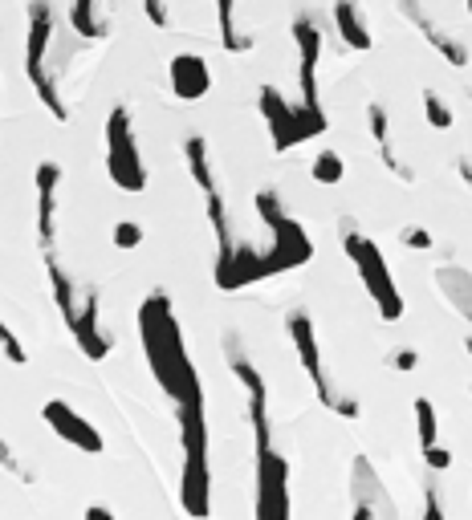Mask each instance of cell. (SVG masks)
<instances>
[{"mask_svg": "<svg viewBox=\"0 0 472 520\" xmlns=\"http://www.w3.org/2000/svg\"><path fill=\"white\" fill-rule=\"evenodd\" d=\"M82 520H114V512H110V508H106V504H90V508H86V516H82Z\"/></svg>", "mask_w": 472, "mask_h": 520, "instance_id": "e575fe53", "label": "cell"}, {"mask_svg": "<svg viewBox=\"0 0 472 520\" xmlns=\"http://www.w3.org/2000/svg\"><path fill=\"white\" fill-rule=\"evenodd\" d=\"M253 451H257V520H293L289 460L273 443Z\"/></svg>", "mask_w": 472, "mask_h": 520, "instance_id": "9c48e42d", "label": "cell"}, {"mask_svg": "<svg viewBox=\"0 0 472 520\" xmlns=\"http://www.w3.org/2000/svg\"><path fill=\"white\" fill-rule=\"evenodd\" d=\"M387 366H391V370H403V374H411V370L420 366V354H416V350H395V354L387 358Z\"/></svg>", "mask_w": 472, "mask_h": 520, "instance_id": "f546056e", "label": "cell"}, {"mask_svg": "<svg viewBox=\"0 0 472 520\" xmlns=\"http://www.w3.org/2000/svg\"><path fill=\"white\" fill-rule=\"evenodd\" d=\"M0 468H5L9 476H17L21 484H33V472H29V468H25L21 460H17V451H13V447H9L5 439H0Z\"/></svg>", "mask_w": 472, "mask_h": 520, "instance_id": "4316f807", "label": "cell"}, {"mask_svg": "<svg viewBox=\"0 0 472 520\" xmlns=\"http://www.w3.org/2000/svg\"><path fill=\"white\" fill-rule=\"evenodd\" d=\"M70 334L78 342V350L90 358V362H102L110 354V338L102 330V293L98 289H86L82 301H78V317L70 325Z\"/></svg>", "mask_w": 472, "mask_h": 520, "instance_id": "5bb4252c", "label": "cell"}, {"mask_svg": "<svg viewBox=\"0 0 472 520\" xmlns=\"http://www.w3.org/2000/svg\"><path fill=\"white\" fill-rule=\"evenodd\" d=\"M139 342H143V358L151 366V378L159 382V390L175 403H204V382L200 370L188 354L180 317L171 309V297L163 289H151L139 305Z\"/></svg>", "mask_w": 472, "mask_h": 520, "instance_id": "6da1fadb", "label": "cell"}, {"mask_svg": "<svg viewBox=\"0 0 472 520\" xmlns=\"http://www.w3.org/2000/svg\"><path fill=\"white\" fill-rule=\"evenodd\" d=\"M416 435H420V451L440 443V419H436V403L432 399H416Z\"/></svg>", "mask_w": 472, "mask_h": 520, "instance_id": "603a6c76", "label": "cell"}, {"mask_svg": "<svg viewBox=\"0 0 472 520\" xmlns=\"http://www.w3.org/2000/svg\"><path fill=\"white\" fill-rule=\"evenodd\" d=\"M424 118H428V126H436V130H452V122H456L452 106H448L436 90H424Z\"/></svg>", "mask_w": 472, "mask_h": 520, "instance_id": "cb8c5ba5", "label": "cell"}, {"mask_svg": "<svg viewBox=\"0 0 472 520\" xmlns=\"http://www.w3.org/2000/svg\"><path fill=\"white\" fill-rule=\"evenodd\" d=\"M110 240H114V248L131 252V248H139V244H143V228H139L135 220H118V224H114V232H110Z\"/></svg>", "mask_w": 472, "mask_h": 520, "instance_id": "484cf974", "label": "cell"}, {"mask_svg": "<svg viewBox=\"0 0 472 520\" xmlns=\"http://www.w3.org/2000/svg\"><path fill=\"white\" fill-rule=\"evenodd\" d=\"M436 281H440V289H444V297L460 309V317L468 321V354H472V273L468 269H460V265H440L436 269Z\"/></svg>", "mask_w": 472, "mask_h": 520, "instance_id": "ac0fdd59", "label": "cell"}, {"mask_svg": "<svg viewBox=\"0 0 472 520\" xmlns=\"http://www.w3.org/2000/svg\"><path fill=\"white\" fill-rule=\"evenodd\" d=\"M424 520H444V504H440L436 484H428V488H424Z\"/></svg>", "mask_w": 472, "mask_h": 520, "instance_id": "1f68e13d", "label": "cell"}, {"mask_svg": "<svg viewBox=\"0 0 472 520\" xmlns=\"http://www.w3.org/2000/svg\"><path fill=\"white\" fill-rule=\"evenodd\" d=\"M216 25H220V45L228 53H249L253 49V37L241 33V25H236V0H216Z\"/></svg>", "mask_w": 472, "mask_h": 520, "instance_id": "ffe728a7", "label": "cell"}, {"mask_svg": "<svg viewBox=\"0 0 472 520\" xmlns=\"http://www.w3.org/2000/svg\"><path fill=\"white\" fill-rule=\"evenodd\" d=\"M167 82H171V94L180 102H200L212 90V70L200 53H175L167 61Z\"/></svg>", "mask_w": 472, "mask_h": 520, "instance_id": "9a60e30c", "label": "cell"}, {"mask_svg": "<svg viewBox=\"0 0 472 520\" xmlns=\"http://www.w3.org/2000/svg\"><path fill=\"white\" fill-rule=\"evenodd\" d=\"M399 244H403V248H432V232L420 228V224H407V228L399 232Z\"/></svg>", "mask_w": 472, "mask_h": 520, "instance_id": "83f0119b", "label": "cell"}, {"mask_svg": "<svg viewBox=\"0 0 472 520\" xmlns=\"http://www.w3.org/2000/svg\"><path fill=\"white\" fill-rule=\"evenodd\" d=\"M342 248H346V256H350V265L359 269V281H363L367 297L375 301L379 317H383V321H399V317H403V293H399V285H395V277H391V265L383 260L379 244H375L371 236H363L354 224H346V228H342Z\"/></svg>", "mask_w": 472, "mask_h": 520, "instance_id": "5b68a950", "label": "cell"}, {"mask_svg": "<svg viewBox=\"0 0 472 520\" xmlns=\"http://www.w3.org/2000/svg\"><path fill=\"white\" fill-rule=\"evenodd\" d=\"M70 25H74L78 37H86V41L106 37V25L98 21V0H70Z\"/></svg>", "mask_w": 472, "mask_h": 520, "instance_id": "44dd1931", "label": "cell"}, {"mask_svg": "<svg viewBox=\"0 0 472 520\" xmlns=\"http://www.w3.org/2000/svg\"><path fill=\"white\" fill-rule=\"evenodd\" d=\"M334 29H338V37H342L346 49L371 53L375 37H371V29H367V21H363L359 0H334Z\"/></svg>", "mask_w": 472, "mask_h": 520, "instance_id": "e0dca14e", "label": "cell"}, {"mask_svg": "<svg viewBox=\"0 0 472 520\" xmlns=\"http://www.w3.org/2000/svg\"><path fill=\"white\" fill-rule=\"evenodd\" d=\"M175 423H180V447H184L180 508L192 520H208L212 516V464H208V415H204V403L175 407Z\"/></svg>", "mask_w": 472, "mask_h": 520, "instance_id": "7a4b0ae2", "label": "cell"}, {"mask_svg": "<svg viewBox=\"0 0 472 520\" xmlns=\"http://www.w3.org/2000/svg\"><path fill=\"white\" fill-rule=\"evenodd\" d=\"M285 330H289L293 354H298V362H302L306 378L314 382V395H318V403L334 411L338 395H334V386H330V378H326V366H322V346H318V330H314V317H310L306 309H293V313L285 317Z\"/></svg>", "mask_w": 472, "mask_h": 520, "instance_id": "30bf717a", "label": "cell"}, {"mask_svg": "<svg viewBox=\"0 0 472 520\" xmlns=\"http://www.w3.org/2000/svg\"><path fill=\"white\" fill-rule=\"evenodd\" d=\"M310 179L322 183V187L342 183V179H346V163H342V155H338V151H318L314 163H310Z\"/></svg>", "mask_w": 472, "mask_h": 520, "instance_id": "7402d4cb", "label": "cell"}, {"mask_svg": "<svg viewBox=\"0 0 472 520\" xmlns=\"http://www.w3.org/2000/svg\"><path fill=\"white\" fill-rule=\"evenodd\" d=\"M350 520H379V508L354 488V512H350Z\"/></svg>", "mask_w": 472, "mask_h": 520, "instance_id": "d6a6232c", "label": "cell"}, {"mask_svg": "<svg viewBox=\"0 0 472 520\" xmlns=\"http://www.w3.org/2000/svg\"><path fill=\"white\" fill-rule=\"evenodd\" d=\"M106 175L118 191L139 195L147 191V163L139 155V135H135V118L127 106H114L106 118Z\"/></svg>", "mask_w": 472, "mask_h": 520, "instance_id": "52a82bcc", "label": "cell"}, {"mask_svg": "<svg viewBox=\"0 0 472 520\" xmlns=\"http://www.w3.org/2000/svg\"><path fill=\"white\" fill-rule=\"evenodd\" d=\"M49 41H53V5L49 0H33L29 29H25V78L37 94V102L53 114V122H70V106L49 74Z\"/></svg>", "mask_w": 472, "mask_h": 520, "instance_id": "277c9868", "label": "cell"}, {"mask_svg": "<svg viewBox=\"0 0 472 520\" xmlns=\"http://www.w3.org/2000/svg\"><path fill=\"white\" fill-rule=\"evenodd\" d=\"M41 419L49 423V431H53L57 439H66V443L78 447L82 455H102V451H106L102 431H98L82 411H74L66 399H49V403L41 407Z\"/></svg>", "mask_w": 472, "mask_h": 520, "instance_id": "8fae6325", "label": "cell"}, {"mask_svg": "<svg viewBox=\"0 0 472 520\" xmlns=\"http://www.w3.org/2000/svg\"><path fill=\"white\" fill-rule=\"evenodd\" d=\"M0 354H5L13 366H25V362H29V350H25L21 338L9 330V321H0Z\"/></svg>", "mask_w": 472, "mask_h": 520, "instance_id": "d4e9b609", "label": "cell"}, {"mask_svg": "<svg viewBox=\"0 0 472 520\" xmlns=\"http://www.w3.org/2000/svg\"><path fill=\"white\" fill-rule=\"evenodd\" d=\"M184 159H188V171L204 195L208 204V224H212V236H216V265L236 252V240H232V224H228V204H224V191L216 183V171H212V155H208V139L204 135H188L184 139Z\"/></svg>", "mask_w": 472, "mask_h": 520, "instance_id": "ba28073f", "label": "cell"}, {"mask_svg": "<svg viewBox=\"0 0 472 520\" xmlns=\"http://www.w3.org/2000/svg\"><path fill=\"white\" fill-rule=\"evenodd\" d=\"M424 464H428L432 472H448V468H452V451H448L444 443H436V447L424 451Z\"/></svg>", "mask_w": 472, "mask_h": 520, "instance_id": "f1b7e54d", "label": "cell"}, {"mask_svg": "<svg viewBox=\"0 0 472 520\" xmlns=\"http://www.w3.org/2000/svg\"><path fill=\"white\" fill-rule=\"evenodd\" d=\"M257 281H269V269H265V252H257L249 244H236V252L224 265H216V289H224V293L249 289Z\"/></svg>", "mask_w": 472, "mask_h": 520, "instance_id": "2e32d148", "label": "cell"}, {"mask_svg": "<svg viewBox=\"0 0 472 520\" xmlns=\"http://www.w3.org/2000/svg\"><path fill=\"white\" fill-rule=\"evenodd\" d=\"M464 9H468V17H472V0H464Z\"/></svg>", "mask_w": 472, "mask_h": 520, "instance_id": "d590c367", "label": "cell"}, {"mask_svg": "<svg viewBox=\"0 0 472 520\" xmlns=\"http://www.w3.org/2000/svg\"><path fill=\"white\" fill-rule=\"evenodd\" d=\"M143 13H147V21H151L155 29H167V25H171V17H167V5H163V0H143Z\"/></svg>", "mask_w": 472, "mask_h": 520, "instance_id": "4dcf8cb0", "label": "cell"}, {"mask_svg": "<svg viewBox=\"0 0 472 520\" xmlns=\"http://www.w3.org/2000/svg\"><path fill=\"white\" fill-rule=\"evenodd\" d=\"M257 216L261 224L269 228V252H265V269L269 277L277 273H293L314 260V240L310 232L302 228V220H293L285 208H281V195L277 191H257Z\"/></svg>", "mask_w": 472, "mask_h": 520, "instance_id": "3957f363", "label": "cell"}, {"mask_svg": "<svg viewBox=\"0 0 472 520\" xmlns=\"http://www.w3.org/2000/svg\"><path fill=\"white\" fill-rule=\"evenodd\" d=\"M367 126H371V139H375V147H379L383 167H387L391 175H399L403 183L416 179L407 163H399V159H395V147H391V118H387V110H383L379 102H371V106H367Z\"/></svg>", "mask_w": 472, "mask_h": 520, "instance_id": "d6986e66", "label": "cell"}, {"mask_svg": "<svg viewBox=\"0 0 472 520\" xmlns=\"http://www.w3.org/2000/svg\"><path fill=\"white\" fill-rule=\"evenodd\" d=\"M261 118L269 126V139H273V151H289V147H298V143H310L318 135H326L330 130V118L326 110H310L302 102H289L277 86H261Z\"/></svg>", "mask_w": 472, "mask_h": 520, "instance_id": "8992f818", "label": "cell"}, {"mask_svg": "<svg viewBox=\"0 0 472 520\" xmlns=\"http://www.w3.org/2000/svg\"><path fill=\"white\" fill-rule=\"evenodd\" d=\"M334 415H342V419H359V415H363V407H359V399L338 395V403H334Z\"/></svg>", "mask_w": 472, "mask_h": 520, "instance_id": "836d02e7", "label": "cell"}, {"mask_svg": "<svg viewBox=\"0 0 472 520\" xmlns=\"http://www.w3.org/2000/svg\"><path fill=\"white\" fill-rule=\"evenodd\" d=\"M62 167L53 159L37 163L33 171V195H37V244L41 252H49L57 244V191H62Z\"/></svg>", "mask_w": 472, "mask_h": 520, "instance_id": "4fadbf2b", "label": "cell"}, {"mask_svg": "<svg viewBox=\"0 0 472 520\" xmlns=\"http://www.w3.org/2000/svg\"><path fill=\"white\" fill-rule=\"evenodd\" d=\"M293 45H298V86H302V106L322 110L318 94V65H322V29L310 17L293 21Z\"/></svg>", "mask_w": 472, "mask_h": 520, "instance_id": "7c38bea8", "label": "cell"}]
</instances>
